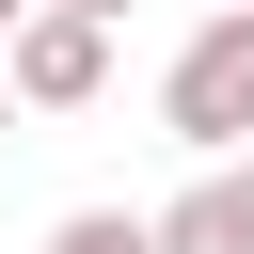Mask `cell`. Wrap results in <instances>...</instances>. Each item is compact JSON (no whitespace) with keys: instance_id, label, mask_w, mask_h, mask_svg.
Wrapping results in <instances>:
<instances>
[{"instance_id":"obj_7","label":"cell","mask_w":254,"mask_h":254,"mask_svg":"<svg viewBox=\"0 0 254 254\" xmlns=\"http://www.w3.org/2000/svg\"><path fill=\"white\" fill-rule=\"evenodd\" d=\"M16 16H32V0H0V32H16Z\"/></svg>"},{"instance_id":"obj_3","label":"cell","mask_w":254,"mask_h":254,"mask_svg":"<svg viewBox=\"0 0 254 254\" xmlns=\"http://www.w3.org/2000/svg\"><path fill=\"white\" fill-rule=\"evenodd\" d=\"M143 238H159V254H254V143L206 159L175 206H143Z\"/></svg>"},{"instance_id":"obj_6","label":"cell","mask_w":254,"mask_h":254,"mask_svg":"<svg viewBox=\"0 0 254 254\" xmlns=\"http://www.w3.org/2000/svg\"><path fill=\"white\" fill-rule=\"evenodd\" d=\"M0 143H16V95H0Z\"/></svg>"},{"instance_id":"obj_2","label":"cell","mask_w":254,"mask_h":254,"mask_svg":"<svg viewBox=\"0 0 254 254\" xmlns=\"http://www.w3.org/2000/svg\"><path fill=\"white\" fill-rule=\"evenodd\" d=\"M0 95H16V111H95V95H111V16H48V0H32V16L0 32Z\"/></svg>"},{"instance_id":"obj_5","label":"cell","mask_w":254,"mask_h":254,"mask_svg":"<svg viewBox=\"0 0 254 254\" xmlns=\"http://www.w3.org/2000/svg\"><path fill=\"white\" fill-rule=\"evenodd\" d=\"M48 16H127V0H48Z\"/></svg>"},{"instance_id":"obj_1","label":"cell","mask_w":254,"mask_h":254,"mask_svg":"<svg viewBox=\"0 0 254 254\" xmlns=\"http://www.w3.org/2000/svg\"><path fill=\"white\" fill-rule=\"evenodd\" d=\"M159 127H175L190 159H238V143H254V0H206V16H190V48L159 64Z\"/></svg>"},{"instance_id":"obj_4","label":"cell","mask_w":254,"mask_h":254,"mask_svg":"<svg viewBox=\"0 0 254 254\" xmlns=\"http://www.w3.org/2000/svg\"><path fill=\"white\" fill-rule=\"evenodd\" d=\"M48 254H159V238H143V206H64Z\"/></svg>"}]
</instances>
